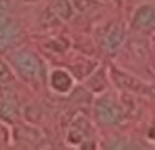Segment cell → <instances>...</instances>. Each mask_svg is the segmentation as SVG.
Wrapping results in <instances>:
<instances>
[{
  "mask_svg": "<svg viewBox=\"0 0 155 150\" xmlns=\"http://www.w3.org/2000/svg\"><path fill=\"white\" fill-rule=\"evenodd\" d=\"M132 27L135 30H142V32H150L155 27V10L150 5H143L135 12L134 20H132Z\"/></svg>",
  "mask_w": 155,
  "mask_h": 150,
  "instance_id": "4",
  "label": "cell"
},
{
  "mask_svg": "<svg viewBox=\"0 0 155 150\" xmlns=\"http://www.w3.org/2000/svg\"><path fill=\"white\" fill-rule=\"evenodd\" d=\"M18 115V107L12 97H2L0 98V118L5 120V122H17Z\"/></svg>",
  "mask_w": 155,
  "mask_h": 150,
  "instance_id": "5",
  "label": "cell"
},
{
  "mask_svg": "<svg viewBox=\"0 0 155 150\" xmlns=\"http://www.w3.org/2000/svg\"><path fill=\"white\" fill-rule=\"evenodd\" d=\"M74 5H75V8H77L78 12L88 13V12H92L94 8H97L100 3H98L97 0H74Z\"/></svg>",
  "mask_w": 155,
  "mask_h": 150,
  "instance_id": "10",
  "label": "cell"
},
{
  "mask_svg": "<svg viewBox=\"0 0 155 150\" xmlns=\"http://www.w3.org/2000/svg\"><path fill=\"white\" fill-rule=\"evenodd\" d=\"M12 27V17L5 10H0V32H5Z\"/></svg>",
  "mask_w": 155,
  "mask_h": 150,
  "instance_id": "12",
  "label": "cell"
},
{
  "mask_svg": "<svg viewBox=\"0 0 155 150\" xmlns=\"http://www.w3.org/2000/svg\"><path fill=\"white\" fill-rule=\"evenodd\" d=\"M8 7H10V5H8V3L5 2V0H0V10H5V12H7Z\"/></svg>",
  "mask_w": 155,
  "mask_h": 150,
  "instance_id": "13",
  "label": "cell"
},
{
  "mask_svg": "<svg viewBox=\"0 0 155 150\" xmlns=\"http://www.w3.org/2000/svg\"><path fill=\"white\" fill-rule=\"evenodd\" d=\"M124 37H125V28L122 23H117V25H114L110 28V32L107 33V38H105V42H107V47L110 50H115L120 47V43L124 42Z\"/></svg>",
  "mask_w": 155,
  "mask_h": 150,
  "instance_id": "8",
  "label": "cell"
},
{
  "mask_svg": "<svg viewBox=\"0 0 155 150\" xmlns=\"http://www.w3.org/2000/svg\"><path fill=\"white\" fill-rule=\"evenodd\" d=\"M95 118L104 125H115L124 120V110L114 97L104 95L95 102Z\"/></svg>",
  "mask_w": 155,
  "mask_h": 150,
  "instance_id": "2",
  "label": "cell"
},
{
  "mask_svg": "<svg viewBox=\"0 0 155 150\" xmlns=\"http://www.w3.org/2000/svg\"><path fill=\"white\" fill-rule=\"evenodd\" d=\"M50 83L54 87V90H57L60 93H65L72 88V77L65 70H55L50 77Z\"/></svg>",
  "mask_w": 155,
  "mask_h": 150,
  "instance_id": "7",
  "label": "cell"
},
{
  "mask_svg": "<svg viewBox=\"0 0 155 150\" xmlns=\"http://www.w3.org/2000/svg\"><path fill=\"white\" fill-rule=\"evenodd\" d=\"M88 132H90V125H88L84 118H78L72 123L70 130H68V135H67V140L70 143H75V145H77V143L84 142V140L87 138Z\"/></svg>",
  "mask_w": 155,
  "mask_h": 150,
  "instance_id": "6",
  "label": "cell"
},
{
  "mask_svg": "<svg viewBox=\"0 0 155 150\" xmlns=\"http://www.w3.org/2000/svg\"><path fill=\"white\" fill-rule=\"evenodd\" d=\"M15 68L22 75V78L27 82H38L42 78V62L34 52L22 50L12 57Z\"/></svg>",
  "mask_w": 155,
  "mask_h": 150,
  "instance_id": "1",
  "label": "cell"
},
{
  "mask_svg": "<svg viewBox=\"0 0 155 150\" xmlns=\"http://www.w3.org/2000/svg\"><path fill=\"white\" fill-rule=\"evenodd\" d=\"M50 10L58 17V20H70L72 15H74L70 0H54Z\"/></svg>",
  "mask_w": 155,
  "mask_h": 150,
  "instance_id": "9",
  "label": "cell"
},
{
  "mask_svg": "<svg viewBox=\"0 0 155 150\" xmlns=\"http://www.w3.org/2000/svg\"><path fill=\"white\" fill-rule=\"evenodd\" d=\"M25 2H34V0H25Z\"/></svg>",
  "mask_w": 155,
  "mask_h": 150,
  "instance_id": "14",
  "label": "cell"
},
{
  "mask_svg": "<svg viewBox=\"0 0 155 150\" xmlns=\"http://www.w3.org/2000/svg\"><path fill=\"white\" fill-rule=\"evenodd\" d=\"M112 77H114V82L117 83L118 88L125 90V92H137V93L150 92V87H148L147 83H143L142 80L135 78L134 75H128V73L122 72V70L114 68L112 70Z\"/></svg>",
  "mask_w": 155,
  "mask_h": 150,
  "instance_id": "3",
  "label": "cell"
},
{
  "mask_svg": "<svg viewBox=\"0 0 155 150\" xmlns=\"http://www.w3.org/2000/svg\"><path fill=\"white\" fill-rule=\"evenodd\" d=\"M12 80H14L12 70L8 68L7 63L0 60V83H8V82H12Z\"/></svg>",
  "mask_w": 155,
  "mask_h": 150,
  "instance_id": "11",
  "label": "cell"
}]
</instances>
